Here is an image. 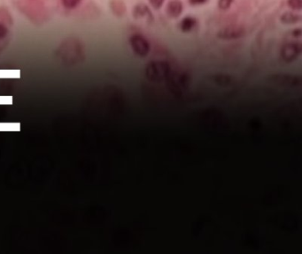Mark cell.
<instances>
[{"label":"cell","mask_w":302,"mask_h":254,"mask_svg":"<svg viewBox=\"0 0 302 254\" xmlns=\"http://www.w3.org/2000/svg\"><path fill=\"white\" fill-rule=\"evenodd\" d=\"M169 72V66L167 63L155 61L149 63L145 68V75L152 82H162L167 78Z\"/></svg>","instance_id":"cell-1"},{"label":"cell","mask_w":302,"mask_h":254,"mask_svg":"<svg viewBox=\"0 0 302 254\" xmlns=\"http://www.w3.org/2000/svg\"><path fill=\"white\" fill-rule=\"evenodd\" d=\"M131 48L135 52V54L144 58L147 56L150 51V44L147 40L140 34H134L130 39Z\"/></svg>","instance_id":"cell-2"},{"label":"cell","mask_w":302,"mask_h":254,"mask_svg":"<svg viewBox=\"0 0 302 254\" xmlns=\"http://www.w3.org/2000/svg\"><path fill=\"white\" fill-rule=\"evenodd\" d=\"M245 34H246V29L244 27L239 25H231L220 30L218 33V38L224 40H233V39L243 38Z\"/></svg>","instance_id":"cell-3"},{"label":"cell","mask_w":302,"mask_h":254,"mask_svg":"<svg viewBox=\"0 0 302 254\" xmlns=\"http://www.w3.org/2000/svg\"><path fill=\"white\" fill-rule=\"evenodd\" d=\"M301 52V46L299 44H286L283 46L281 57L284 61L290 63L294 61Z\"/></svg>","instance_id":"cell-4"},{"label":"cell","mask_w":302,"mask_h":254,"mask_svg":"<svg viewBox=\"0 0 302 254\" xmlns=\"http://www.w3.org/2000/svg\"><path fill=\"white\" fill-rule=\"evenodd\" d=\"M133 16L137 21H144L145 22H152L154 21V16L152 14L151 11L143 4L137 5L135 7Z\"/></svg>","instance_id":"cell-5"},{"label":"cell","mask_w":302,"mask_h":254,"mask_svg":"<svg viewBox=\"0 0 302 254\" xmlns=\"http://www.w3.org/2000/svg\"><path fill=\"white\" fill-rule=\"evenodd\" d=\"M183 12V4L180 0H171L167 6V13L172 18H177Z\"/></svg>","instance_id":"cell-6"},{"label":"cell","mask_w":302,"mask_h":254,"mask_svg":"<svg viewBox=\"0 0 302 254\" xmlns=\"http://www.w3.org/2000/svg\"><path fill=\"white\" fill-rule=\"evenodd\" d=\"M110 7L116 16H123L126 13V6L123 0H111Z\"/></svg>","instance_id":"cell-7"},{"label":"cell","mask_w":302,"mask_h":254,"mask_svg":"<svg viewBox=\"0 0 302 254\" xmlns=\"http://www.w3.org/2000/svg\"><path fill=\"white\" fill-rule=\"evenodd\" d=\"M282 22L285 24H294L299 22L301 20V16L299 14H294L292 12H287L282 15L280 18Z\"/></svg>","instance_id":"cell-8"},{"label":"cell","mask_w":302,"mask_h":254,"mask_svg":"<svg viewBox=\"0 0 302 254\" xmlns=\"http://www.w3.org/2000/svg\"><path fill=\"white\" fill-rule=\"evenodd\" d=\"M196 20L192 17H186L183 19V21L180 23V28L183 32H190L193 29V27H195Z\"/></svg>","instance_id":"cell-9"},{"label":"cell","mask_w":302,"mask_h":254,"mask_svg":"<svg viewBox=\"0 0 302 254\" xmlns=\"http://www.w3.org/2000/svg\"><path fill=\"white\" fill-rule=\"evenodd\" d=\"M82 0H62V6L67 9H74L76 8Z\"/></svg>","instance_id":"cell-10"},{"label":"cell","mask_w":302,"mask_h":254,"mask_svg":"<svg viewBox=\"0 0 302 254\" xmlns=\"http://www.w3.org/2000/svg\"><path fill=\"white\" fill-rule=\"evenodd\" d=\"M289 7L296 11L301 10L302 0H288L287 1Z\"/></svg>","instance_id":"cell-11"},{"label":"cell","mask_w":302,"mask_h":254,"mask_svg":"<svg viewBox=\"0 0 302 254\" xmlns=\"http://www.w3.org/2000/svg\"><path fill=\"white\" fill-rule=\"evenodd\" d=\"M234 0H219L218 7L221 10H227L230 8V6L233 3Z\"/></svg>","instance_id":"cell-12"},{"label":"cell","mask_w":302,"mask_h":254,"mask_svg":"<svg viewBox=\"0 0 302 254\" xmlns=\"http://www.w3.org/2000/svg\"><path fill=\"white\" fill-rule=\"evenodd\" d=\"M9 33V30L7 26H5L3 23H0V40L7 38Z\"/></svg>","instance_id":"cell-13"},{"label":"cell","mask_w":302,"mask_h":254,"mask_svg":"<svg viewBox=\"0 0 302 254\" xmlns=\"http://www.w3.org/2000/svg\"><path fill=\"white\" fill-rule=\"evenodd\" d=\"M149 2H150L152 7H154V8L159 9L164 3V0H149Z\"/></svg>","instance_id":"cell-14"},{"label":"cell","mask_w":302,"mask_h":254,"mask_svg":"<svg viewBox=\"0 0 302 254\" xmlns=\"http://www.w3.org/2000/svg\"><path fill=\"white\" fill-rule=\"evenodd\" d=\"M302 31L301 28H298L295 30L292 31V37L294 38H299L301 37Z\"/></svg>","instance_id":"cell-15"},{"label":"cell","mask_w":302,"mask_h":254,"mask_svg":"<svg viewBox=\"0 0 302 254\" xmlns=\"http://www.w3.org/2000/svg\"><path fill=\"white\" fill-rule=\"evenodd\" d=\"M207 0H189L190 3L196 6V5H201V4L206 3Z\"/></svg>","instance_id":"cell-16"}]
</instances>
